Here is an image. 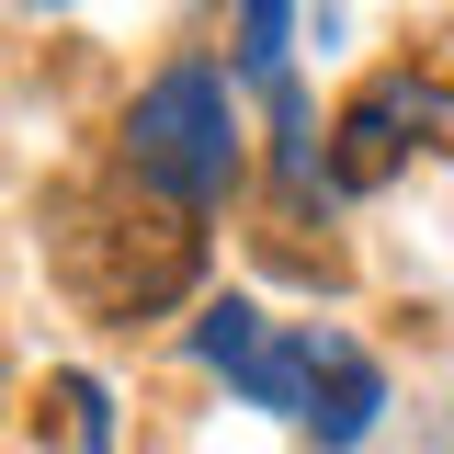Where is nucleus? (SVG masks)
Returning <instances> with one entry per match:
<instances>
[{
    "label": "nucleus",
    "mask_w": 454,
    "mask_h": 454,
    "mask_svg": "<svg viewBox=\"0 0 454 454\" xmlns=\"http://www.w3.org/2000/svg\"><path fill=\"white\" fill-rule=\"evenodd\" d=\"M375 409H387V375H375L340 330H307V397H295V420L340 454V443H364V432H375Z\"/></svg>",
    "instance_id": "4"
},
{
    "label": "nucleus",
    "mask_w": 454,
    "mask_h": 454,
    "mask_svg": "<svg viewBox=\"0 0 454 454\" xmlns=\"http://www.w3.org/2000/svg\"><path fill=\"white\" fill-rule=\"evenodd\" d=\"M125 170H137L148 193H170L182 216H205L227 193L239 125H227V80L205 57H182V68H160V80L137 91V114H125Z\"/></svg>",
    "instance_id": "2"
},
{
    "label": "nucleus",
    "mask_w": 454,
    "mask_h": 454,
    "mask_svg": "<svg viewBox=\"0 0 454 454\" xmlns=\"http://www.w3.org/2000/svg\"><path fill=\"white\" fill-rule=\"evenodd\" d=\"M46 273L80 318H160L205 284V216H182L170 193H148L137 170L114 182H57L46 193Z\"/></svg>",
    "instance_id": "1"
},
{
    "label": "nucleus",
    "mask_w": 454,
    "mask_h": 454,
    "mask_svg": "<svg viewBox=\"0 0 454 454\" xmlns=\"http://www.w3.org/2000/svg\"><path fill=\"white\" fill-rule=\"evenodd\" d=\"M409 148H420V160H454V91L420 80V68H387V80H364V91L340 103L318 170H330V193H375V182L409 170Z\"/></svg>",
    "instance_id": "3"
},
{
    "label": "nucleus",
    "mask_w": 454,
    "mask_h": 454,
    "mask_svg": "<svg viewBox=\"0 0 454 454\" xmlns=\"http://www.w3.org/2000/svg\"><path fill=\"white\" fill-rule=\"evenodd\" d=\"M193 352H205V364H216V375H239V387H250V375H262V352H273V340H262V318H250V307H239V295H227V307H205V330H193Z\"/></svg>",
    "instance_id": "5"
},
{
    "label": "nucleus",
    "mask_w": 454,
    "mask_h": 454,
    "mask_svg": "<svg viewBox=\"0 0 454 454\" xmlns=\"http://www.w3.org/2000/svg\"><path fill=\"white\" fill-rule=\"evenodd\" d=\"M284 12H295V0H239V57H250L273 91H284Z\"/></svg>",
    "instance_id": "6"
}]
</instances>
